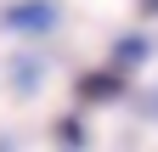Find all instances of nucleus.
I'll use <instances>...</instances> for the list:
<instances>
[{"mask_svg":"<svg viewBox=\"0 0 158 152\" xmlns=\"http://www.w3.org/2000/svg\"><path fill=\"white\" fill-rule=\"evenodd\" d=\"M6 23H11V28H34V34H45V28H56V6H51V0H23V6L6 11Z\"/></svg>","mask_w":158,"mask_h":152,"instance_id":"1","label":"nucleus"},{"mask_svg":"<svg viewBox=\"0 0 158 152\" xmlns=\"http://www.w3.org/2000/svg\"><path fill=\"white\" fill-rule=\"evenodd\" d=\"M118 90H124V79H118V73H85V79L73 85V96L85 102V107H96V102H113Z\"/></svg>","mask_w":158,"mask_h":152,"instance_id":"2","label":"nucleus"},{"mask_svg":"<svg viewBox=\"0 0 158 152\" xmlns=\"http://www.w3.org/2000/svg\"><path fill=\"white\" fill-rule=\"evenodd\" d=\"M141 56H147V40H141V34H124V40L113 45V62H118V68H135Z\"/></svg>","mask_w":158,"mask_h":152,"instance_id":"3","label":"nucleus"}]
</instances>
